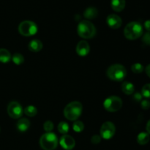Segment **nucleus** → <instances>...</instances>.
I'll return each instance as SVG.
<instances>
[{
  "mask_svg": "<svg viewBox=\"0 0 150 150\" xmlns=\"http://www.w3.org/2000/svg\"><path fill=\"white\" fill-rule=\"evenodd\" d=\"M81 103L74 101L70 102L65 106L64 109V116L67 119L70 121H76L80 117L82 113Z\"/></svg>",
  "mask_w": 150,
  "mask_h": 150,
  "instance_id": "nucleus-1",
  "label": "nucleus"
},
{
  "mask_svg": "<svg viewBox=\"0 0 150 150\" xmlns=\"http://www.w3.org/2000/svg\"><path fill=\"white\" fill-rule=\"evenodd\" d=\"M106 74L107 76L111 80L116 81V82H121L126 77L127 70L124 66L116 63V64L111 65L108 68Z\"/></svg>",
  "mask_w": 150,
  "mask_h": 150,
  "instance_id": "nucleus-2",
  "label": "nucleus"
},
{
  "mask_svg": "<svg viewBox=\"0 0 150 150\" xmlns=\"http://www.w3.org/2000/svg\"><path fill=\"white\" fill-rule=\"evenodd\" d=\"M77 32L81 38L89 39L96 35V28L92 22L88 20H83L78 25Z\"/></svg>",
  "mask_w": 150,
  "mask_h": 150,
  "instance_id": "nucleus-3",
  "label": "nucleus"
},
{
  "mask_svg": "<svg viewBox=\"0 0 150 150\" xmlns=\"http://www.w3.org/2000/svg\"><path fill=\"white\" fill-rule=\"evenodd\" d=\"M143 34L142 25L138 21H131L126 25L124 29V35L128 40H136Z\"/></svg>",
  "mask_w": 150,
  "mask_h": 150,
  "instance_id": "nucleus-4",
  "label": "nucleus"
},
{
  "mask_svg": "<svg viewBox=\"0 0 150 150\" xmlns=\"http://www.w3.org/2000/svg\"><path fill=\"white\" fill-rule=\"evenodd\" d=\"M40 145L43 150H54L58 145L57 136L54 132H45L40 138Z\"/></svg>",
  "mask_w": 150,
  "mask_h": 150,
  "instance_id": "nucleus-5",
  "label": "nucleus"
},
{
  "mask_svg": "<svg viewBox=\"0 0 150 150\" xmlns=\"http://www.w3.org/2000/svg\"><path fill=\"white\" fill-rule=\"evenodd\" d=\"M38 25L32 21H23L18 26V32L21 35L26 37L32 36L38 32Z\"/></svg>",
  "mask_w": 150,
  "mask_h": 150,
  "instance_id": "nucleus-6",
  "label": "nucleus"
},
{
  "mask_svg": "<svg viewBox=\"0 0 150 150\" xmlns=\"http://www.w3.org/2000/svg\"><path fill=\"white\" fill-rule=\"evenodd\" d=\"M104 108L108 112H117L122 107V100L117 96H111L103 101Z\"/></svg>",
  "mask_w": 150,
  "mask_h": 150,
  "instance_id": "nucleus-7",
  "label": "nucleus"
},
{
  "mask_svg": "<svg viewBox=\"0 0 150 150\" xmlns=\"http://www.w3.org/2000/svg\"><path fill=\"white\" fill-rule=\"evenodd\" d=\"M116 132L115 125L111 121H105L102 124L100 130V134L102 138L109 140L112 138Z\"/></svg>",
  "mask_w": 150,
  "mask_h": 150,
  "instance_id": "nucleus-8",
  "label": "nucleus"
},
{
  "mask_svg": "<svg viewBox=\"0 0 150 150\" xmlns=\"http://www.w3.org/2000/svg\"><path fill=\"white\" fill-rule=\"evenodd\" d=\"M23 109L18 101H11L7 106V113L13 119H19L22 116Z\"/></svg>",
  "mask_w": 150,
  "mask_h": 150,
  "instance_id": "nucleus-9",
  "label": "nucleus"
},
{
  "mask_svg": "<svg viewBox=\"0 0 150 150\" xmlns=\"http://www.w3.org/2000/svg\"><path fill=\"white\" fill-rule=\"evenodd\" d=\"M61 146L65 150H71L76 146V141L72 136L69 135H63L59 141Z\"/></svg>",
  "mask_w": 150,
  "mask_h": 150,
  "instance_id": "nucleus-10",
  "label": "nucleus"
},
{
  "mask_svg": "<svg viewBox=\"0 0 150 150\" xmlns=\"http://www.w3.org/2000/svg\"><path fill=\"white\" fill-rule=\"evenodd\" d=\"M106 22L108 26L110 28L114 29H119L122 26V20L121 18L116 14H111L108 16L106 19Z\"/></svg>",
  "mask_w": 150,
  "mask_h": 150,
  "instance_id": "nucleus-11",
  "label": "nucleus"
},
{
  "mask_svg": "<svg viewBox=\"0 0 150 150\" xmlns=\"http://www.w3.org/2000/svg\"><path fill=\"white\" fill-rule=\"evenodd\" d=\"M90 51V46L86 41H81L76 46V52L81 57L86 56Z\"/></svg>",
  "mask_w": 150,
  "mask_h": 150,
  "instance_id": "nucleus-12",
  "label": "nucleus"
},
{
  "mask_svg": "<svg viewBox=\"0 0 150 150\" xmlns=\"http://www.w3.org/2000/svg\"><path fill=\"white\" fill-rule=\"evenodd\" d=\"M28 48L32 52H38L42 49V43L38 39H34L29 42Z\"/></svg>",
  "mask_w": 150,
  "mask_h": 150,
  "instance_id": "nucleus-13",
  "label": "nucleus"
},
{
  "mask_svg": "<svg viewBox=\"0 0 150 150\" xmlns=\"http://www.w3.org/2000/svg\"><path fill=\"white\" fill-rule=\"evenodd\" d=\"M125 0H111V8L116 12H121L125 7Z\"/></svg>",
  "mask_w": 150,
  "mask_h": 150,
  "instance_id": "nucleus-14",
  "label": "nucleus"
},
{
  "mask_svg": "<svg viewBox=\"0 0 150 150\" xmlns=\"http://www.w3.org/2000/svg\"><path fill=\"white\" fill-rule=\"evenodd\" d=\"M16 126L20 132H25L30 126V121L26 118H21L18 121Z\"/></svg>",
  "mask_w": 150,
  "mask_h": 150,
  "instance_id": "nucleus-15",
  "label": "nucleus"
},
{
  "mask_svg": "<svg viewBox=\"0 0 150 150\" xmlns=\"http://www.w3.org/2000/svg\"><path fill=\"white\" fill-rule=\"evenodd\" d=\"M122 91L125 94L131 95L134 93V85H133V83L128 82V81H124L122 84Z\"/></svg>",
  "mask_w": 150,
  "mask_h": 150,
  "instance_id": "nucleus-16",
  "label": "nucleus"
},
{
  "mask_svg": "<svg viewBox=\"0 0 150 150\" xmlns=\"http://www.w3.org/2000/svg\"><path fill=\"white\" fill-rule=\"evenodd\" d=\"M98 11L95 7H89L85 10L83 16L87 19H94L98 16Z\"/></svg>",
  "mask_w": 150,
  "mask_h": 150,
  "instance_id": "nucleus-17",
  "label": "nucleus"
},
{
  "mask_svg": "<svg viewBox=\"0 0 150 150\" xmlns=\"http://www.w3.org/2000/svg\"><path fill=\"white\" fill-rule=\"evenodd\" d=\"M12 56L10 51L5 49H0V62L7 63L11 60Z\"/></svg>",
  "mask_w": 150,
  "mask_h": 150,
  "instance_id": "nucleus-18",
  "label": "nucleus"
},
{
  "mask_svg": "<svg viewBox=\"0 0 150 150\" xmlns=\"http://www.w3.org/2000/svg\"><path fill=\"white\" fill-rule=\"evenodd\" d=\"M149 134L147 133V132H140L137 136V142L139 143L140 145H145V144H146L147 143H149Z\"/></svg>",
  "mask_w": 150,
  "mask_h": 150,
  "instance_id": "nucleus-19",
  "label": "nucleus"
},
{
  "mask_svg": "<svg viewBox=\"0 0 150 150\" xmlns=\"http://www.w3.org/2000/svg\"><path fill=\"white\" fill-rule=\"evenodd\" d=\"M25 114L26 115L29 117H34L37 115L38 113V109L33 105H29L27 107H25V109L23 110Z\"/></svg>",
  "mask_w": 150,
  "mask_h": 150,
  "instance_id": "nucleus-20",
  "label": "nucleus"
},
{
  "mask_svg": "<svg viewBox=\"0 0 150 150\" xmlns=\"http://www.w3.org/2000/svg\"><path fill=\"white\" fill-rule=\"evenodd\" d=\"M70 129V126L65 121H61L58 124V130L62 134H67Z\"/></svg>",
  "mask_w": 150,
  "mask_h": 150,
  "instance_id": "nucleus-21",
  "label": "nucleus"
},
{
  "mask_svg": "<svg viewBox=\"0 0 150 150\" xmlns=\"http://www.w3.org/2000/svg\"><path fill=\"white\" fill-rule=\"evenodd\" d=\"M11 59L16 65H21L24 62V57L20 53H15Z\"/></svg>",
  "mask_w": 150,
  "mask_h": 150,
  "instance_id": "nucleus-22",
  "label": "nucleus"
},
{
  "mask_svg": "<svg viewBox=\"0 0 150 150\" xmlns=\"http://www.w3.org/2000/svg\"><path fill=\"white\" fill-rule=\"evenodd\" d=\"M73 130L76 132H81L84 129V124L81 121H76L73 125Z\"/></svg>",
  "mask_w": 150,
  "mask_h": 150,
  "instance_id": "nucleus-23",
  "label": "nucleus"
},
{
  "mask_svg": "<svg viewBox=\"0 0 150 150\" xmlns=\"http://www.w3.org/2000/svg\"><path fill=\"white\" fill-rule=\"evenodd\" d=\"M144 66L143 65L139 63H134L133 65H132L131 66V70L132 71L134 72L135 74H141L142 72H143L144 71Z\"/></svg>",
  "mask_w": 150,
  "mask_h": 150,
  "instance_id": "nucleus-24",
  "label": "nucleus"
},
{
  "mask_svg": "<svg viewBox=\"0 0 150 150\" xmlns=\"http://www.w3.org/2000/svg\"><path fill=\"white\" fill-rule=\"evenodd\" d=\"M142 94L145 98H150V84H146L142 89Z\"/></svg>",
  "mask_w": 150,
  "mask_h": 150,
  "instance_id": "nucleus-25",
  "label": "nucleus"
},
{
  "mask_svg": "<svg viewBox=\"0 0 150 150\" xmlns=\"http://www.w3.org/2000/svg\"><path fill=\"white\" fill-rule=\"evenodd\" d=\"M54 125L51 121H46L43 124V129L46 132H51L54 129Z\"/></svg>",
  "mask_w": 150,
  "mask_h": 150,
  "instance_id": "nucleus-26",
  "label": "nucleus"
},
{
  "mask_svg": "<svg viewBox=\"0 0 150 150\" xmlns=\"http://www.w3.org/2000/svg\"><path fill=\"white\" fill-rule=\"evenodd\" d=\"M142 41H143L144 44H145L146 45L150 46V31H148L147 32L144 34L143 35V38H142Z\"/></svg>",
  "mask_w": 150,
  "mask_h": 150,
  "instance_id": "nucleus-27",
  "label": "nucleus"
},
{
  "mask_svg": "<svg viewBox=\"0 0 150 150\" xmlns=\"http://www.w3.org/2000/svg\"><path fill=\"white\" fill-rule=\"evenodd\" d=\"M101 139H102V138H101L100 135H95L92 137V138H91V141H92V144H99V143H100Z\"/></svg>",
  "mask_w": 150,
  "mask_h": 150,
  "instance_id": "nucleus-28",
  "label": "nucleus"
},
{
  "mask_svg": "<svg viewBox=\"0 0 150 150\" xmlns=\"http://www.w3.org/2000/svg\"><path fill=\"white\" fill-rule=\"evenodd\" d=\"M141 105H142V107L144 110H147L150 107V101H148L147 99L142 100Z\"/></svg>",
  "mask_w": 150,
  "mask_h": 150,
  "instance_id": "nucleus-29",
  "label": "nucleus"
},
{
  "mask_svg": "<svg viewBox=\"0 0 150 150\" xmlns=\"http://www.w3.org/2000/svg\"><path fill=\"white\" fill-rule=\"evenodd\" d=\"M142 97H143V96H142V94L141 93L136 92L133 94V98L136 101H140L142 100Z\"/></svg>",
  "mask_w": 150,
  "mask_h": 150,
  "instance_id": "nucleus-30",
  "label": "nucleus"
},
{
  "mask_svg": "<svg viewBox=\"0 0 150 150\" xmlns=\"http://www.w3.org/2000/svg\"><path fill=\"white\" fill-rule=\"evenodd\" d=\"M144 27L147 31H150V20H147L144 22Z\"/></svg>",
  "mask_w": 150,
  "mask_h": 150,
  "instance_id": "nucleus-31",
  "label": "nucleus"
},
{
  "mask_svg": "<svg viewBox=\"0 0 150 150\" xmlns=\"http://www.w3.org/2000/svg\"><path fill=\"white\" fill-rule=\"evenodd\" d=\"M145 71H146V75H147L149 77H150V64H149L146 66V69H145Z\"/></svg>",
  "mask_w": 150,
  "mask_h": 150,
  "instance_id": "nucleus-32",
  "label": "nucleus"
},
{
  "mask_svg": "<svg viewBox=\"0 0 150 150\" xmlns=\"http://www.w3.org/2000/svg\"><path fill=\"white\" fill-rule=\"evenodd\" d=\"M146 131H147V133H149L150 135V120L147 122V124H146Z\"/></svg>",
  "mask_w": 150,
  "mask_h": 150,
  "instance_id": "nucleus-33",
  "label": "nucleus"
}]
</instances>
